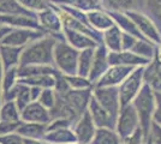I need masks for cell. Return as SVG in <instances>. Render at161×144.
<instances>
[{
  "instance_id": "6da1fadb",
  "label": "cell",
  "mask_w": 161,
  "mask_h": 144,
  "mask_svg": "<svg viewBox=\"0 0 161 144\" xmlns=\"http://www.w3.org/2000/svg\"><path fill=\"white\" fill-rule=\"evenodd\" d=\"M61 40L52 35H45L39 40L23 48L18 67L28 65H51L54 66V48Z\"/></svg>"
},
{
  "instance_id": "7a4b0ae2",
  "label": "cell",
  "mask_w": 161,
  "mask_h": 144,
  "mask_svg": "<svg viewBox=\"0 0 161 144\" xmlns=\"http://www.w3.org/2000/svg\"><path fill=\"white\" fill-rule=\"evenodd\" d=\"M135 109L140 118V125L146 139L150 136L152 126L154 123V114L156 109V96L155 91L149 85L144 84L140 94L134 100Z\"/></svg>"
},
{
  "instance_id": "3957f363",
  "label": "cell",
  "mask_w": 161,
  "mask_h": 144,
  "mask_svg": "<svg viewBox=\"0 0 161 144\" xmlns=\"http://www.w3.org/2000/svg\"><path fill=\"white\" fill-rule=\"evenodd\" d=\"M80 51L71 47L64 40H59L54 48V67L61 75H77Z\"/></svg>"
},
{
  "instance_id": "277c9868",
  "label": "cell",
  "mask_w": 161,
  "mask_h": 144,
  "mask_svg": "<svg viewBox=\"0 0 161 144\" xmlns=\"http://www.w3.org/2000/svg\"><path fill=\"white\" fill-rule=\"evenodd\" d=\"M36 18L39 22L40 29L46 35H52L58 39L64 40L63 30H64V22L60 10L54 4L48 1V6L36 13Z\"/></svg>"
},
{
  "instance_id": "5b68a950",
  "label": "cell",
  "mask_w": 161,
  "mask_h": 144,
  "mask_svg": "<svg viewBox=\"0 0 161 144\" xmlns=\"http://www.w3.org/2000/svg\"><path fill=\"white\" fill-rule=\"evenodd\" d=\"M143 69L144 67H136L132 73L121 83L119 88V96H120V104L128 106L134 102V100L140 94L141 89L144 85L143 79Z\"/></svg>"
},
{
  "instance_id": "8992f818",
  "label": "cell",
  "mask_w": 161,
  "mask_h": 144,
  "mask_svg": "<svg viewBox=\"0 0 161 144\" xmlns=\"http://www.w3.org/2000/svg\"><path fill=\"white\" fill-rule=\"evenodd\" d=\"M126 13L134 21L137 29L142 34V36L146 40H148L149 42L154 43L159 47L161 45V33L159 28L156 27V24L153 22V19L141 10L128 11Z\"/></svg>"
},
{
  "instance_id": "52a82bcc",
  "label": "cell",
  "mask_w": 161,
  "mask_h": 144,
  "mask_svg": "<svg viewBox=\"0 0 161 144\" xmlns=\"http://www.w3.org/2000/svg\"><path fill=\"white\" fill-rule=\"evenodd\" d=\"M140 127H141L140 118L135 109L134 104L131 103L128 106H123L119 112L118 119H117V125H115V131L118 132L121 139L130 137Z\"/></svg>"
},
{
  "instance_id": "ba28073f",
  "label": "cell",
  "mask_w": 161,
  "mask_h": 144,
  "mask_svg": "<svg viewBox=\"0 0 161 144\" xmlns=\"http://www.w3.org/2000/svg\"><path fill=\"white\" fill-rule=\"evenodd\" d=\"M93 96L115 120L118 119V115H119V112H120L121 108L119 88L118 87L94 88L93 89Z\"/></svg>"
},
{
  "instance_id": "9c48e42d",
  "label": "cell",
  "mask_w": 161,
  "mask_h": 144,
  "mask_svg": "<svg viewBox=\"0 0 161 144\" xmlns=\"http://www.w3.org/2000/svg\"><path fill=\"white\" fill-rule=\"evenodd\" d=\"M136 67L131 66H123V65H112L105 72V75L96 82L94 88H111V87H119L129 76L132 73Z\"/></svg>"
},
{
  "instance_id": "30bf717a",
  "label": "cell",
  "mask_w": 161,
  "mask_h": 144,
  "mask_svg": "<svg viewBox=\"0 0 161 144\" xmlns=\"http://www.w3.org/2000/svg\"><path fill=\"white\" fill-rule=\"evenodd\" d=\"M45 35L46 34L40 29H12L1 45L24 48Z\"/></svg>"
},
{
  "instance_id": "8fae6325",
  "label": "cell",
  "mask_w": 161,
  "mask_h": 144,
  "mask_svg": "<svg viewBox=\"0 0 161 144\" xmlns=\"http://www.w3.org/2000/svg\"><path fill=\"white\" fill-rule=\"evenodd\" d=\"M72 129H74L75 135L77 137L78 144H92L95 133H96V130H97V127L93 121V118H92L88 109L75 123Z\"/></svg>"
},
{
  "instance_id": "7c38bea8",
  "label": "cell",
  "mask_w": 161,
  "mask_h": 144,
  "mask_svg": "<svg viewBox=\"0 0 161 144\" xmlns=\"http://www.w3.org/2000/svg\"><path fill=\"white\" fill-rule=\"evenodd\" d=\"M109 51L105 47V45L100 43L97 47L95 48L94 60H93V66L89 73V81L96 84V82L100 79L105 72L109 69Z\"/></svg>"
},
{
  "instance_id": "4fadbf2b",
  "label": "cell",
  "mask_w": 161,
  "mask_h": 144,
  "mask_svg": "<svg viewBox=\"0 0 161 144\" xmlns=\"http://www.w3.org/2000/svg\"><path fill=\"white\" fill-rule=\"evenodd\" d=\"M88 110H89L90 115L93 118V121L97 129H113L115 130L117 120L97 102V100L93 95L90 97V101L88 104Z\"/></svg>"
},
{
  "instance_id": "5bb4252c",
  "label": "cell",
  "mask_w": 161,
  "mask_h": 144,
  "mask_svg": "<svg viewBox=\"0 0 161 144\" xmlns=\"http://www.w3.org/2000/svg\"><path fill=\"white\" fill-rule=\"evenodd\" d=\"M20 119L23 123L48 125L52 121V115L47 108H45L40 102L35 101V102L28 104L27 107L20 112Z\"/></svg>"
},
{
  "instance_id": "9a60e30c",
  "label": "cell",
  "mask_w": 161,
  "mask_h": 144,
  "mask_svg": "<svg viewBox=\"0 0 161 144\" xmlns=\"http://www.w3.org/2000/svg\"><path fill=\"white\" fill-rule=\"evenodd\" d=\"M152 60L142 58L129 51L120 52H109V65H123V66H131V67H144Z\"/></svg>"
},
{
  "instance_id": "2e32d148",
  "label": "cell",
  "mask_w": 161,
  "mask_h": 144,
  "mask_svg": "<svg viewBox=\"0 0 161 144\" xmlns=\"http://www.w3.org/2000/svg\"><path fill=\"white\" fill-rule=\"evenodd\" d=\"M0 24L6 25L11 29H40L36 16H30V14L0 16Z\"/></svg>"
},
{
  "instance_id": "e0dca14e",
  "label": "cell",
  "mask_w": 161,
  "mask_h": 144,
  "mask_svg": "<svg viewBox=\"0 0 161 144\" xmlns=\"http://www.w3.org/2000/svg\"><path fill=\"white\" fill-rule=\"evenodd\" d=\"M63 36H64V41L67 42L71 47H74L75 49H77L80 52L88 49V48H96L100 45V43L95 41L94 39L89 37L88 35L78 33V31L72 30V29L66 27H64Z\"/></svg>"
},
{
  "instance_id": "ac0fdd59",
  "label": "cell",
  "mask_w": 161,
  "mask_h": 144,
  "mask_svg": "<svg viewBox=\"0 0 161 144\" xmlns=\"http://www.w3.org/2000/svg\"><path fill=\"white\" fill-rule=\"evenodd\" d=\"M144 84L149 85L155 93H161V60L158 53L154 59L143 69Z\"/></svg>"
},
{
  "instance_id": "d6986e66",
  "label": "cell",
  "mask_w": 161,
  "mask_h": 144,
  "mask_svg": "<svg viewBox=\"0 0 161 144\" xmlns=\"http://www.w3.org/2000/svg\"><path fill=\"white\" fill-rule=\"evenodd\" d=\"M108 13H109V16L112 17V19L114 21V24L117 27H119V29H120L123 33L132 35V36L137 37V39H141V40H146L142 36L141 33H140V30L137 29L134 21L129 17L126 12H121V11H108Z\"/></svg>"
},
{
  "instance_id": "ffe728a7",
  "label": "cell",
  "mask_w": 161,
  "mask_h": 144,
  "mask_svg": "<svg viewBox=\"0 0 161 144\" xmlns=\"http://www.w3.org/2000/svg\"><path fill=\"white\" fill-rule=\"evenodd\" d=\"M87 21L89 23V25L92 28H94L95 30L103 33L108 30L109 28H112L114 24V21L112 19V17L109 16L107 10L101 8V10H94L87 13Z\"/></svg>"
},
{
  "instance_id": "44dd1931",
  "label": "cell",
  "mask_w": 161,
  "mask_h": 144,
  "mask_svg": "<svg viewBox=\"0 0 161 144\" xmlns=\"http://www.w3.org/2000/svg\"><path fill=\"white\" fill-rule=\"evenodd\" d=\"M16 132L22 136L24 139L33 141H45V136L47 133V125L34 123H22L19 124Z\"/></svg>"
},
{
  "instance_id": "7402d4cb",
  "label": "cell",
  "mask_w": 161,
  "mask_h": 144,
  "mask_svg": "<svg viewBox=\"0 0 161 144\" xmlns=\"http://www.w3.org/2000/svg\"><path fill=\"white\" fill-rule=\"evenodd\" d=\"M22 52H23V48L7 46V45H0V58L3 60L5 70L19 66Z\"/></svg>"
},
{
  "instance_id": "603a6c76",
  "label": "cell",
  "mask_w": 161,
  "mask_h": 144,
  "mask_svg": "<svg viewBox=\"0 0 161 144\" xmlns=\"http://www.w3.org/2000/svg\"><path fill=\"white\" fill-rule=\"evenodd\" d=\"M45 141L52 144H78L72 127L47 131Z\"/></svg>"
},
{
  "instance_id": "cb8c5ba5",
  "label": "cell",
  "mask_w": 161,
  "mask_h": 144,
  "mask_svg": "<svg viewBox=\"0 0 161 144\" xmlns=\"http://www.w3.org/2000/svg\"><path fill=\"white\" fill-rule=\"evenodd\" d=\"M47 1L55 5H66V6L74 7L86 13L94 10L105 8L101 0H47Z\"/></svg>"
},
{
  "instance_id": "d4e9b609",
  "label": "cell",
  "mask_w": 161,
  "mask_h": 144,
  "mask_svg": "<svg viewBox=\"0 0 161 144\" xmlns=\"http://www.w3.org/2000/svg\"><path fill=\"white\" fill-rule=\"evenodd\" d=\"M121 42H123V31L117 25H113L102 33V45H105V47L109 52H120L123 49Z\"/></svg>"
},
{
  "instance_id": "484cf974",
  "label": "cell",
  "mask_w": 161,
  "mask_h": 144,
  "mask_svg": "<svg viewBox=\"0 0 161 144\" xmlns=\"http://www.w3.org/2000/svg\"><path fill=\"white\" fill-rule=\"evenodd\" d=\"M105 10L108 11H136L143 6V0H101Z\"/></svg>"
},
{
  "instance_id": "4316f807",
  "label": "cell",
  "mask_w": 161,
  "mask_h": 144,
  "mask_svg": "<svg viewBox=\"0 0 161 144\" xmlns=\"http://www.w3.org/2000/svg\"><path fill=\"white\" fill-rule=\"evenodd\" d=\"M57 75H40L19 78V83L28 85V87H36L40 89H49V88L54 89L55 84H57Z\"/></svg>"
},
{
  "instance_id": "83f0119b",
  "label": "cell",
  "mask_w": 161,
  "mask_h": 144,
  "mask_svg": "<svg viewBox=\"0 0 161 144\" xmlns=\"http://www.w3.org/2000/svg\"><path fill=\"white\" fill-rule=\"evenodd\" d=\"M0 120L12 124L22 123L20 110L17 107L14 101H5V102H3V104L0 106Z\"/></svg>"
},
{
  "instance_id": "f1b7e54d",
  "label": "cell",
  "mask_w": 161,
  "mask_h": 144,
  "mask_svg": "<svg viewBox=\"0 0 161 144\" xmlns=\"http://www.w3.org/2000/svg\"><path fill=\"white\" fill-rule=\"evenodd\" d=\"M57 73H59V71L51 65H28V66L18 67L19 78L40 75H57Z\"/></svg>"
},
{
  "instance_id": "f546056e",
  "label": "cell",
  "mask_w": 161,
  "mask_h": 144,
  "mask_svg": "<svg viewBox=\"0 0 161 144\" xmlns=\"http://www.w3.org/2000/svg\"><path fill=\"white\" fill-rule=\"evenodd\" d=\"M95 48H88L84 51L80 52V58H78V67H77V75L82 77H89L90 70L93 66V60H94Z\"/></svg>"
},
{
  "instance_id": "4dcf8cb0",
  "label": "cell",
  "mask_w": 161,
  "mask_h": 144,
  "mask_svg": "<svg viewBox=\"0 0 161 144\" xmlns=\"http://www.w3.org/2000/svg\"><path fill=\"white\" fill-rule=\"evenodd\" d=\"M92 144H123V139L113 129H97Z\"/></svg>"
},
{
  "instance_id": "1f68e13d",
  "label": "cell",
  "mask_w": 161,
  "mask_h": 144,
  "mask_svg": "<svg viewBox=\"0 0 161 144\" xmlns=\"http://www.w3.org/2000/svg\"><path fill=\"white\" fill-rule=\"evenodd\" d=\"M7 14H30L36 16L27 11L20 5L17 0H0V16H7Z\"/></svg>"
},
{
  "instance_id": "d6a6232c",
  "label": "cell",
  "mask_w": 161,
  "mask_h": 144,
  "mask_svg": "<svg viewBox=\"0 0 161 144\" xmlns=\"http://www.w3.org/2000/svg\"><path fill=\"white\" fill-rule=\"evenodd\" d=\"M143 7L144 13L153 19L161 33V0H143Z\"/></svg>"
},
{
  "instance_id": "836d02e7",
  "label": "cell",
  "mask_w": 161,
  "mask_h": 144,
  "mask_svg": "<svg viewBox=\"0 0 161 144\" xmlns=\"http://www.w3.org/2000/svg\"><path fill=\"white\" fill-rule=\"evenodd\" d=\"M65 81H66L69 88L71 90H92L94 89V84L89 81V78L82 77L80 75H70L65 76Z\"/></svg>"
},
{
  "instance_id": "e575fe53",
  "label": "cell",
  "mask_w": 161,
  "mask_h": 144,
  "mask_svg": "<svg viewBox=\"0 0 161 144\" xmlns=\"http://www.w3.org/2000/svg\"><path fill=\"white\" fill-rule=\"evenodd\" d=\"M19 83V75H18V67L5 70V73L1 79V88H3V95L7 90L12 89Z\"/></svg>"
},
{
  "instance_id": "d590c367",
  "label": "cell",
  "mask_w": 161,
  "mask_h": 144,
  "mask_svg": "<svg viewBox=\"0 0 161 144\" xmlns=\"http://www.w3.org/2000/svg\"><path fill=\"white\" fill-rule=\"evenodd\" d=\"M14 102H16L20 112L24 109L28 104L33 102L31 95H30V88L28 85H24L22 83L18 84V91H17V95L14 99Z\"/></svg>"
},
{
  "instance_id": "8d00e7d4",
  "label": "cell",
  "mask_w": 161,
  "mask_h": 144,
  "mask_svg": "<svg viewBox=\"0 0 161 144\" xmlns=\"http://www.w3.org/2000/svg\"><path fill=\"white\" fill-rule=\"evenodd\" d=\"M37 102H40L45 108H47V109L51 112V110L54 108L55 102H57V94H55V90H54L53 88L42 89Z\"/></svg>"
},
{
  "instance_id": "74e56055",
  "label": "cell",
  "mask_w": 161,
  "mask_h": 144,
  "mask_svg": "<svg viewBox=\"0 0 161 144\" xmlns=\"http://www.w3.org/2000/svg\"><path fill=\"white\" fill-rule=\"evenodd\" d=\"M27 11L31 13H39L48 6L47 0H17Z\"/></svg>"
},
{
  "instance_id": "f35d334b",
  "label": "cell",
  "mask_w": 161,
  "mask_h": 144,
  "mask_svg": "<svg viewBox=\"0 0 161 144\" xmlns=\"http://www.w3.org/2000/svg\"><path fill=\"white\" fill-rule=\"evenodd\" d=\"M0 144H25V141L17 132H14L0 137Z\"/></svg>"
},
{
  "instance_id": "ab89813d",
  "label": "cell",
  "mask_w": 161,
  "mask_h": 144,
  "mask_svg": "<svg viewBox=\"0 0 161 144\" xmlns=\"http://www.w3.org/2000/svg\"><path fill=\"white\" fill-rule=\"evenodd\" d=\"M144 142H146V137L141 127L130 137L123 139V144H144Z\"/></svg>"
},
{
  "instance_id": "60d3db41",
  "label": "cell",
  "mask_w": 161,
  "mask_h": 144,
  "mask_svg": "<svg viewBox=\"0 0 161 144\" xmlns=\"http://www.w3.org/2000/svg\"><path fill=\"white\" fill-rule=\"evenodd\" d=\"M138 40H141V39H137V37H135L132 35L123 33V42H121V48L123 49L121 51L131 52V49L134 48V46L136 45V42L138 41Z\"/></svg>"
},
{
  "instance_id": "b9f144b4",
  "label": "cell",
  "mask_w": 161,
  "mask_h": 144,
  "mask_svg": "<svg viewBox=\"0 0 161 144\" xmlns=\"http://www.w3.org/2000/svg\"><path fill=\"white\" fill-rule=\"evenodd\" d=\"M19 124L6 123V121L0 120V137L6 136V135H8V133H14V132H16V130H17L18 126H19Z\"/></svg>"
},
{
  "instance_id": "7bdbcfd3",
  "label": "cell",
  "mask_w": 161,
  "mask_h": 144,
  "mask_svg": "<svg viewBox=\"0 0 161 144\" xmlns=\"http://www.w3.org/2000/svg\"><path fill=\"white\" fill-rule=\"evenodd\" d=\"M150 138L153 139L154 144H161V126L153 123L152 131H150Z\"/></svg>"
},
{
  "instance_id": "ee69618b",
  "label": "cell",
  "mask_w": 161,
  "mask_h": 144,
  "mask_svg": "<svg viewBox=\"0 0 161 144\" xmlns=\"http://www.w3.org/2000/svg\"><path fill=\"white\" fill-rule=\"evenodd\" d=\"M156 96V109L154 114V123L161 126V93H155Z\"/></svg>"
},
{
  "instance_id": "f6af8a7d",
  "label": "cell",
  "mask_w": 161,
  "mask_h": 144,
  "mask_svg": "<svg viewBox=\"0 0 161 144\" xmlns=\"http://www.w3.org/2000/svg\"><path fill=\"white\" fill-rule=\"evenodd\" d=\"M29 88H30V95H31V100H33V102L37 101V100H39V97H40V95H41L42 89L36 88V87H29Z\"/></svg>"
},
{
  "instance_id": "bcb514c9",
  "label": "cell",
  "mask_w": 161,
  "mask_h": 144,
  "mask_svg": "<svg viewBox=\"0 0 161 144\" xmlns=\"http://www.w3.org/2000/svg\"><path fill=\"white\" fill-rule=\"evenodd\" d=\"M24 141H25V144H52L46 141H33V139H24Z\"/></svg>"
},
{
  "instance_id": "7dc6e473",
  "label": "cell",
  "mask_w": 161,
  "mask_h": 144,
  "mask_svg": "<svg viewBox=\"0 0 161 144\" xmlns=\"http://www.w3.org/2000/svg\"><path fill=\"white\" fill-rule=\"evenodd\" d=\"M5 73V67H4V64H3V60L0 58V83H1V79H3V76Z\"/></svg>"
},
{
  "instance_id": "c3c4849f",
  "label": "cell",
  "mask_w": 161,
  "mask_h": 144,
  "mask_svg": "<svg viewBox=\"0 0 161 144\" xmlns=\"http://www.w3.org/2000/svg\"><path fill=\"white\" fill-rule=\"evenodd\" d=\"M3 104V88H1V83H0V106Z\"/></svg>"
},
{
  "instance_id": "681fc988",
  "label": "cell",
  "mask_w": 161,
  "mask_h": 144,
  "mask_svg": "<svg viewBox=\"0 0 161 144\" xmlns=\"http://www.w3.org/2000/svg\"><path fill=\"white\" fill-rule=\"evenodd\" d=\"M144 144H154V143H153V139L150 138V136H149V138H147V139H146Z\"/></svg>"
},
{
  "instance_id": "f907efd6",
  "label": "cell",
  "mask_w": 161,
  "mask_h": 144,
  "mask_svg": "<svg viewBox=\"0 0 161 144\" xmlns=\"http://www.w3.org/2000/svg\"><path fill=\"white\" fill-rule=\"evenodd\" d=\"M158 56L160 58V60H161V45L158 47Z\"/></svg>"
}]
</instances>
